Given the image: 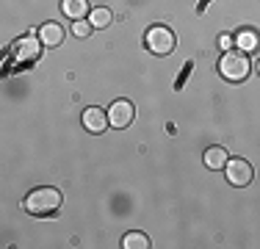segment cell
<instances>
[{
  "label": "cell",
  "mask_w": 260,
  "mask_h": 249,
  "mask_svg": "<svg viewBox=\"0 0 260 249\" xmlns=\"http://www.w3.org/2000/svg\"><path fill=\"white\" fill-rule=\"evenodd\" d=\"M22 205L30 216H53L61 208V191L53 189V185H42V189L30 191Z\"/></svg>",
  "instance_id": "obj_1"
},
{
  "label": "cell",
  "mask_w": 260,
  "mask_h": 249,
  "mask_svg": "<svg viewBox=\"0 0 260 249\" xmlns=\"http://www.w3.org/2000/svg\"><path fill=\"white\" fill-rule=\"evenodd\" d=\"M219 72H221V78L230 80V83H241V80L249 78L252 64H249L244 50H227L219 61Z\"/></svg>",
  "instance_id": "obj_2"
},
{
  "label": "cell",
  "mask_w": 260,
  "mask_h": 249,
  "mask_svg": "<svg viewBox=\"0 0 260 249\" xmlns=\"http://www.w3.org/2000/svg\"><path fill=\"white\" fill-rule=\"evenodd\" d=\"M42 39L39 36H20V39L11 45V61H14V67H20V70H25V67L36 64L42 55Z\"/></svg>",
  "instance_id": "obj_3"
},
{
  "label": "cell",
  "mask_w": 260,
  "mask_h": 249,
  "mask_svg": "<svg viewBox=\"0 0 260 249\" xmlns=\"http://www.w3.org/2000/svg\"><path fill=\"white\" fill-rule=\"evenodd\" d=\"M144 45L150 53H155V55H169L172 50L177 47V39H175V34H172L169 28H164V25H152L150 30H147V36H144Z\"/></svg>",
  "instance_id": "obj_4"
},
{
  "label": "cell",
  "mask_w": 260,
  "mask_h": 249,
  "mask_svg": "<svg viewBox=\"0 0 260 249\" xmlns=\"http://www.w3.org/2000/svg\"><path fill=\"white\" fill-rule=\"evenodd\" d=\"M227 172V183L235 185V189H244V185L252 183V177H255V172H252V164L244 158H230L224 166Z\"/></svg>",
  "instance_id": "obj_5"
},
{
  "label": "cell",
  "mask_w": 260,
  "mask_h": 249,
  "mask_svg": "<svg viewBox=\"0 0 260 249\" xmlns=\"http://www.w3.org/2000/svg\"><path fill=\"white\" fill-rule=\"evenodd\" d=\"M133 116H136V108H133L130 100H116V103L108 108L111 128H127V124L133 122Z\"/></svg>",
  "instance_id": "obj_6"
},
{
  "label": "cell",
  "mask_w": 260,
  "mask_h": 249,
  "mask_svg": "<svg viewBox=\"0 0 260 249\" xmlns=\"http://www.w3.org/2000/svg\"><path fill=\"white\" fill-rule=\"evenodd\" d=\"M108 111H103V108H86L83 111V128L89 130V133H105V128H108Z\"/></svg>",
  "instance_id": "obj_7"
},
{
  "label": "cell",
  "mask_w": 260,
  "mask_h": 249,
  "mask_svg": "<svg viewBox=\"0 0 260 249\" xmlns=\"http://www.w3.org/2000/svg\"><path fill=\"white\" fill-rule=\"evenodd\" d=\"M61 14L67 17V20H83V17L91 14V6L89 0H61Z\"/></svg>",
  "instance_id": "obj_8"
},
{
  "label": "cell",
  "mask_w": 260,
  "mask_h": 249,
  "mask_svg": "<svg viewBox=\"0 0 260 249\" xmlns=\"http://www.w3.org/2000/svg\"><path fill=\"white\" fill-rule=\"evenodd\" d=\"M39 39L45 47H58L61 42H64V28H61V22H45L39 28Z\"/></svg>",
  "instance_id": "obj_9"
},
{
  "label": "cell",
  "mask_w": 260,
  "mask_h": 249,
  "mask_svg": "<svg viewBox=\"0 0 260 249\" xmlns=\"http://www.w3.org/2000/svg\"><path fill=\"white\" fill-rule=\"evenodd\" d=\"M235 45H238V50H244V53H252V50L260 47V34L255 28H241L235 34Z\"/></svg>",
  "instance_id": "obj_10"
},
{
  "label": "cell",
  "mask_w": 260,
  "mask_h": 249,
  "mask_svg": "<svg viewBox=\"0 0 260 249\" xmlns=\"http://www.w3.org/2000/svg\"><path fill=\"white\" fill-rule=\"evenodd\" d=\"M227 149L224 147H208L205 149V166L208 169H224L227 166Z\"/></svg>",
  "instance_id": "obj_11"
},
{
  "label": "cell",
  "mask_w": 260,
  "mask_h": 249,
  "mask_svg": "<svg viewBox=\"0 0 260 249\" xmlns=\"http://www.w3.org/2000/svg\"><path fill=\"white\" fill-rule=\"evenodd\" d=\"M122 246L125 249H150V238L144 233H127L122 238Z\"/></svg>",
  "instance_id": "obj_12"
},
{
  "label": "cell",
  "mask_w": 260,
  "mask_h": 249,
  "mask_svg": "<svg viewBox=\"0 0 260 249\" xmlns=\"http://www.w3.org/2000/svg\"><path fill=\"white\" fill-rule=\"evenodd\" d=\"M111 20H114V14H111L108 9H91V14H89V22L94 25V28H108L111 25Z\"/></svg>",
  "instance_id": "obj_13"
},
{
  "label": "cell",
  "mask_w": 260,
  "mask_h": 249,
  "mask_svg": "<svg viewBox=\"0 0 260 249\" xmlns=\"http://www.w3.org/2000/svg\"><path fill=\"white\" fill-rule=\"evenodd\" d=\"M91 28H94L91 22H83V20H78V22H75V28H72V30H75V36H80V39H86V36L91 34Z\"/></svg>",
  "instance_id": "obj_14"
},
{
  "label": "cell",
  "mask_w": 260,
  "mask_h": 249,
  "mask_svg": "<svg viewBox=\"0 0 260 249\" xmlns=\"http://www.w3.org/2000/svg\"><path fill=\"white\" fill-rule=\"evenodd\" d=\"M233 42H235L233 36H227V34H224V36H221V39H219V47H221V50H224V53H227V50L233 47Z\"/></svg>",
  "instance_id": "obj_15"
},
{
  "label": "cell",
  "mask_w": 260,
  "mask_h": 249,
  "mask_svg": "<svg viewBox=\"0 0 260 249\" xmlns=\"http://www.w3.org/2000/svg\"><path fill=\"white\" fill-rule=\"evenodd\" d=\"M257 75H260V61H257Z\"/></svg>",
  "instance_id": "obj_16"
}]
</instances>
